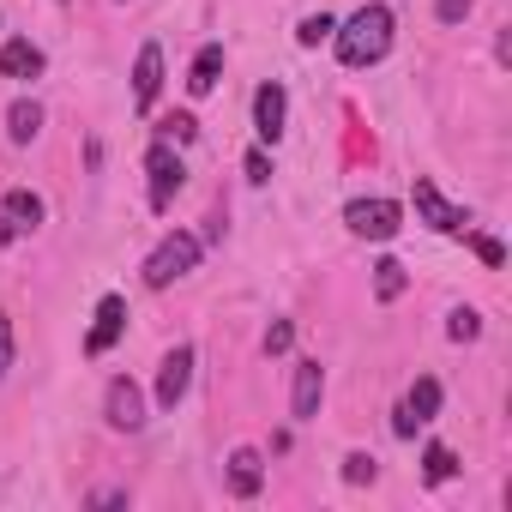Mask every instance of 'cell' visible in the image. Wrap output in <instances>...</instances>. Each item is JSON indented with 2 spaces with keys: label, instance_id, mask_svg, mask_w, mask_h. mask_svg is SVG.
<instances>
[{
  "label": "cell",
  "instance_id": "ac0fdd59",
  "mask_svg": "<svg viewBox=\"0 0 512 512\" xmlns=\"http://www.w3.org/2000/svg\"><path fill=\"white\" fill-rule=\"evenodd\" d=\"M404 284H410V278H404V266H398V260H380V266H374V296H380V302H398V296H404Z\"/></svg>",
  "mask_w": 512,
  "mask_h": 512
},
{
  "label": "cell",
  "instance_id": "8992f818",
  "mask_svg": "<svg viewBox=\"0 0 512 512\" xmlns=\"http://www.w3.org/2000/svg\"><path fill=\"white\" fill-rule=\"evenodd\" d=\"M103 416H109V428L139 434V428H145V392H139L127 374H115V380H109V392H103Z\"/></svg>",
  "mask_w": 512,
  "mask_h": 512
},
{
  "label": "cell",
  "instance_id": "5b68a950",
  "mask_svg": "<svg viewBox=\"0 0 512 512\" xmlns=\"http://www.w3.org/2000/svg\"><path fill=\"white\" fill-rule=\"evenodd\" d=\"M410 199H416V217H422L434 235H464V229H470V217H464V211H458L434 181H428V175L416 181V193H410Z\"/></svg>",
  "mask_w": 512,
  "mask_h": 512
},
{
  "label": "cell",
  "instance_id": "5bb4252c",
  "mask_svg": "<svg viewBox=\"0 0 512 512\" xmlns=\"http://www.w3.org/2000/svg\"><path fill=\"white\" fill-rule=\"evenodd\" d=\"M157 91H163V49H157V43H145V49H139V61H133V103H139V109H151V103H157Z\"/></svg>",
  "mask_w": 512,
  "mask_h": 512
},
{
  "label": "cell",
  "instance_id": "e0dca14e",
  "mask_svg": "<svg viewBox=\"0 0 512 512\" xmlns=\"http://www.w3.org/2000/svg\"><path fill=\"white\" fill-rule=\"evenodd\" d=\"M7 133H13V145H31V139H37V133H43V109H37V103H25V97H19V103H13V109H7Z\"/></svg>",
  "mask_w": 512,
  "mask_h": 512
},
{
  "label": "cell",
  "instance_id": "83f0119b",
  "mask_svg": "<svg viewBox=\"0 0 512 512\" xmlns=\"http://www.w3.org/2000/svg\"><path fill=\"white\" fill-rule=\"evenodd\" d=\"M247 181H272V157L266 151H247Z\"/></svg>",
  "mask_w": 512,
  "mask_h": 512
},
{
  "label": "cell",
  "instance_id": "7c38bea8",
  "mask_svg": "<svg viewBox=\"0 0 512 512\" xmlns=\"http://www.w3.org/2000/svg\"><path fill=\"white\" fill-rule=\"evenodd\" d=\"M320 398H326V368H320V362H296V386H290L296 422H314V416H320Z\"/></svg>",
  "mask_w": 512,
  "mask_h": 512
},
{
  "label": "cell",
  "instance_id": "484cf974",
  "mask_svg": "<svg viewBox=\"0 0 512 512\" xmlns=\"http://www.w3.org/2000/svg\"><path fill=\"white\" fill-rule=\"evenodd\" d=\"M476 7V0H434V13H440V25H464V13Z\"/></svg>",
  "mask_w": 512,
  "mask_h": 512
},
{
  "label": "cell",
  "instance_id": "d4e9b609",
  "mask_svg": "<svg viewBox=\"0 0 512 512\" xmlns=\"http://www.w3.org/2000/svg\"><path fill=\"white\" fill-rule=\"evenodd\" d=\"M290 344H296V326H290V320H278V326L266 332V356H284Z\"/></svg>",
  "mask_w": 512,
  "mask_h": 512
},
{
  "label": "cell",
  "instance_id": "f1b7e54d",
  "mask_svg": "<svg viewBox=\"0 0 512 512\" xmlns=\"http://www.w3.org/2000/svg\"><path fill=\"white\" fill-rule=\"evenodd\" d=\"M91 506H127V488H97Z\"/></svg>",
  "mask_w": 512,
  "mask_h": 512
},
{
  "label": "cell",
  "instance_id": "4316f807",
  "mask_svg": "<svg viewBox=\"0 0 512 512\" xmlns=\"http://www.w3.org/2000/svg\"><path fill=\"white\" fill-rule=\"evenodd\" d=\"M7 368H13V320L0 314V380H7Z\"/></svg>",
  "mask_w": 512,
  "mask_h": 512
},
{
  "label": "cell",
  "instance_id": "6da1fadb",
  "mask_svg": "<svg viewBox=\"0 0 512 512\" xmlns=\"http://www.w3.org/2000/svg\"><path fill=\"white\" fill-rule=\"evenodd\" d=\"M338 37V61L344 67H374V61H386V49H392V7H362V13H350V25L344 31H332Z\"/></svg>",
  "mask_w": 512,
  "mask_h": 512
},
{
  "label": "cell",
  "instance_id": "8fae6325",
  "mask_svg": "<svg viewBox=\"0 0 512 512\" xmlns=\"http://www.w3.org/2000/svg\"><path fill=\"white\" fill-rule=\"evenodd\" d=\"M121 332H127V302H121V296H103V302H97V326H91V338H85V356H109Z\"/></svg>",
  "mask_w": 512,
  "mask_h": 512
},
{
  "label": "cell",
  "instance_id": "4fadbf2b",
  "mask_svg": "<svg viewBox=\"0 0 512 512\" xmlns=\"http://www.w3.org/2000/svg\"><path fill=\"white\" fill-rule=\"evenodd\" d=\"M260 488H266L260 452H253V446H235V452H229V494H235V500H253Z\"/></svg>",
  "mask_w": 512,
  "mask_h": 512
},
{
  "label": "cell",
  "instance_id": "603a6c76",
  "mask_svg": "<svg viewBox=\"0 0 512 512\" xmlns=\"http://www.w3.org/2000/svg\"><path fill=\"white\" fill-rule=\"evenodd\" d=\"M199 133V121L193 115H163V139H175V145H187Z\"/></svg>",
  "mask_w": 512,
  "mask_h": 512
},
{
  "label": "cell",
  "instance_id": "9c48e42d",
  "mask_svg": "<svg viewBox=\"0 0 512 512\" xmlns=\"http://www.w3.org/2000/svg\"><path fill=\"white\" fill-rule=\"evenodd\" d=\"M284 121H290L284 85H260V91H253V133H260L266 145H278V139H284Z\"/></svg>",
  "mask_w": 512,
  "mask_h": 512
},
{
  "label": "cell",
  "instance_id": "7a4b0ae2",
  "mask_svg": "<svg viewBox=\"0 0 512 512\" xmlns=\"http://www.w3.org/2000/svg\"><path fill=\"white\" fill-rule=\"evenodd\" d=\"M199 266V235H187V229H175V235H163L157 247H151V260H145V284L151 290H169L175 278H187Z\"/></svg>",
  "mask_w": 512,
  "mask_h": 512
},
{
  "label": "cell",
  "instance_id": "3957f363",
  "mask_svg": "<svg viewBox=\"0 0 512 512\" xmlns=\"http://www.w3.org/2000/svg\"><path fill=\"white\" fill-rule=\"evenodd\" d=\"M145 175H151V211H169V199H175L181 181H187V169H181V157H175L169 139H157V145L145 151Z\"/></svg>",
  "mask_w": 512,
  "mask_h": 512
},
{
  "label": "cell",
  "instance_id": "2e32d148",
  "mask_svg": "<svg viewBox=\"0 0 512 512\" xmlns=\"http://www.w3.org/2000/svg\"><path fill=\"white\" fill-rule=\"evenodd\" d=\"M217 73H223V49H217V43H205V49L193 55L187 91H193V97H211V91H217Z\"/></svg>",
  "mask_w": 512,
  "mask_h": 512
},
{
  "label": "cell",
  "instance_id": "277c9868",
  "mask_svg": "<svg viewBox=\"0 0 512 512\" xmlns=\"http://www.w3.org/2000/svg\"><path fill=\"white\" fill-rule=\"evenodd\" d=\"M398 205L392 199H350L344 205V223H350V235H362V241H392L398 235Z\"/></svg>",
  "mask_w": 512,
  "mask_h": 512
},
{
  "label": "cell",
  "instance_id": "ba28073f",
  "mask_svg": "<svg viewBox=\"0 0 512 512\" xmlns=\"http://www.w3.org/2000/svg\"><path fill=\"white\" fill-rule=\"evenodd\" d=\"M434 410H440V380H428V374H422V380L404 392V404H398V416H392V434H398V440H410L422 422H434Z\"/></svg>",
  "mask_w": 512,
  "mask_h": 512
},
{
  "label": "cell",
  "instance_id": "cb8c5ba5",
  "mask_svg": "<svg viewBox=\"0 0 512 512\" xmlns=\"http://www.w3.org/2000/svg\"><path fill=\"white\" fill-rule=\"evenodd\" d=\"M470 247H476V260H482V266H506V247H500L494 235H470Z\"/></svg>",
  "mask_w": 512,
  "mask_h": 512
},
{
  "label": "cell",
  "instance_id": "52a82bcc",
  "mask_svg": "<svg viewBox=\"0 0 512 512\" xmlns=\"http://www.w3.org/2000/svg\"><path fill=\"white\" fill-rule=\"evenodd\" d=\"M37 223H43V199L31 187H13L0 199V241H25V235H37Z\"/></svg>",
  "mask_w": 512,
  "mask_h": 512
},
{
  "label": "cell",
  "instance_id": "ffe728a7",
  "mask_svg": "<svg viewBox=\"0 0 512 512\" xmlns=\"http://www.w3.org/2000/svg\"><path fill=\"white\" fill-rule=\"evenodd\" d=\"M446 338H452V344H470V338H482V314H476V308H452V320H446Z\"/></svg>",
  "mask_w": 512,
  "mask_h": 512
},
{
  "label": "cell",
  "instance_id": "44dd1931",
  "mask_svg": "<svg viewBox=\"0 0 512 512\" xmlns=\"http://www.w3.org/2000/svg\"><path fill=\"white\" fill-rule=\"evenodd\" d=\"M332 31H338V25H332L326 13H308V19H302V31H296V43H302V49H320Z\"/></svg>",
  "mask_w": 512,
  "mask_h": 512
},
{
  "label": "cell",
  "instance_id": "7402d4cb",
  "mask_svg": "<svg viewBox=\"0 0 512 512\" xmlns=\"http://www.w3.org/2000/svg\"><path fill=\"white\" fill-rule=\"evenodd\" d=\"M374 476H380V464H374L368 452H350V458H344V482H350V488H362V482H374Z\"/></svg>",
  "mask_w": 512,
  "mask_h": 512
},
{
  "label": "cell",
  "instance_id": "9a60e30c",
  "mask_svg": "<svg viewBox=\"0 0 512 512\" xmlns=\"http://www.w3.org/2000/svg\"><path fill=\"white\" fill-rule=\"evenodd\" d=\"M37 73H43V49L31 37H13L0 49V79H37Z\"/></svg>",
  "mask_w": 512,
  "mask_h": 512
},
{
  "label": "cell",
  "instance_id": "30bf717a",
  "mask_svg": "<svg viewBox=\"0 0 512 512\" xmlns=\"http://www.w3.org/2000/svg\"><path fill=\"white\" fill-rule=\"evenodd\" d=\"M187 386H193V350H187V344H175V350L163 356V368H157V404H163V410H175V404L187 398Z\"/></svg>",
  "mask_w": 512,
  "mask_h": 512
},
{
  "label": "cell",
  "instance_id": "d6986e66",
  "mask_svg": "<svg viewBox=\"0 0 512 512\" xmlns=\"http://www.w3.org/2000/svg\"><path fill=\"white\" fill-rule=\"evenodd\" d=\"M422 476H428V482H452V476H458L452 446H428V452H422Z\"/></svg>",
  "mask_w": 512,
  "mask_h": 512
}]
</instances>
